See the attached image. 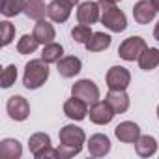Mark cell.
Instances as JSON below:
<instances>
[{"instance_id": "obj_17", "label": "cell", "mask_w": 159, "mask_h": 159, "mask_svg": "<svg viewBox=\"0 0 159 159\" xmlns=\"http://www.w3.org/2000/svg\"><path fill=\"white\" fill-rule=\"evenodd\" d=\"M71 10L73 8H69L67 4L60 2V0H52V2L47 6V15H49V19L52 23H66L69 19V15H71Z\"/></svg>"}, {"instance_id": "obj_16", "label": "cell", "mask_w": 159, "mask_h": 159, "mask_svg": "<svg viewBox=\"0 0 159 159\" xmlns=\"http://www.w3.org/2000/svg\"><path fill=\"white\" fill-rule=\"evenodd\" d=\"M105 101L112 107V111H114L116 114L125 112V111L129 109V103H131V101H129V96L125 94V90H109Z\"/></svg>"}, {"instance_id": "obj_27", "label": "cell", "mask_w": 159, "mask_h": 159, "mask_svg": "<svg viewBox=\"0 0 159 159\" xmlns=\"http://www.w3.org/2000/svg\"><path fill=\"white\" fill-rule=\"evenodd\" d=\"M92 28L88 26V25H81L79 23L77 26H73V30H71V38L77 41V43H81V45H86L88 41H90V38H92Z\"/></svg>"}, {"instance_id": "obj_22", "label": "cell", "mask_w": 159, "mask_h": 159, "mask_svg": "<svg viewBox=\"0 0 159 159\" xmlns=\"http://www.w3.org/2000/svg\"><path fill=\"white\" fill-rule=\"evenodd\" d=\"M139 67L144 71H152L159 66V49L155 47H148L140 56H139Z\"/></svg>"}, {"instance_id": "obj_12", "label": "cell", "mask_w": 159, "mask_h": 159, "mask_svg": "<svg viewBox=\"0 0 159 159\" xmlns=\"http://www.w3.org/2000/svg\"><path fill=\"white\" fill-rule=\"evenodd\" d=\"M155 6L152 4V0H139L133 6V19L137 25H150L155 19Z\"/></svg>"}, {"instance_id": "obj_19", "label": "cell", "mask_w": 159, "mask_h": 159, "mask_svg": "<svg viewBox=\"0 0 159 159\" xmlns=\"http://www.w3.org/2000/svg\"><path fill=\"white\" fill-rule=\"evenodd\" d=\"M111 43H112V38L109 34H105V32H94L92 38H90V41L84 47H86L88 52H101V51L109 49Z\"/></svg>"}, {"instance_id": "obj_5", "label": "cell", "mask_w": 159, "mask_h": 159, "mask_svg": "<svg viewBox=\"0 0 159 159\" xmlns=\"http://www.w3.org/2000/svg\"><path fill=\"white\" fill-rule=\"evenodd\" d=\"M71 96H75L79 99L86 101L88 105H92V103L99 101V88L90 79H81V81H77L71 86Z\"/></svg>"}, {"instance_id": "obj_15", "label": "cell", "mask_w": 159, "mask_h": 159, "mask_svg": "<svg viewBox=\"0 0 159 159\" xmlns=\"http://www.w3.org/2000/svg\"><path fill=\"white\" fill-rule=\"evenodd\" d=\"M32 34L36 36V39H38L41 45H47V43H51V41L56 39V30H54V26H52L49 21H45V19L36 21Z\"/></svg>"}, {"instance_id": "obj_9", "label": "cell", "mask_w": 159, "mask_h": 159, "mask_svg": "<svg viewBox=\"0 0 159 159\" xmlns=\"http://www.w3.org/2000/svg\"><path fill=\"white\" fill-rule=\"evenodd\" d=\"M101 17V8H99V2H83L79 4V10H77V21L81 25H88L92 26L94 23H98Z\"/></svg>"}, {"instance_id": "obj_32", "label": "cell", "mask_w": 159, "mask_h": 159, "mask_svg": "<svg viewBox=\"0 0 159 159\" xmlns=\"http://www.w3.org/2000/svg\"><path fill=\"white\" fill-rule=\"evenodd\" d=\"M152 4H153V6H155V10L159 11V0H152Z\"/></svg>"}, {"instance_id": "obj_10", "label": "cell", "mask_w": 159, "mask_h": 159, "mask_svg": "<svg viewBox=\"0 0 159 159\" xmlns=\"http://www.w3.org/2000/svg\"><path fill=\"white\" fill-rule=\"evenodd\" d=\"M88 103L86 101H83V99H79V98H75V96H71L66 103H64V112H66V116L69 118V120H73V122H81V120H84L86 116H88Z\"/></svg>"}, {"instance_id": "obj_2", "label": "cell", "mask_w": 159, "mask_h": 159, "mask_svg": "<svg viewBox=\"0 0 159 159\" xmlns=\"http://www.w3.org/2000/svg\"><path fill=\"white\" fill-rule=\"evenodd\" d=\"M99 8H101V25L105 28H109L111 32H124L127 28V17L122 10H118V6L111 0H99Z\"/></svg>"}, {"instance_id": "obj_20", "label": "cell", "mask_w": 159, "mask_h": 159, "mask_svg": "<svg viewBox=\"0 0 159 159\" xmlns=\"http://www.w3.org/2000/svg\"><path fill=\"white\" fill-rule=\"evenodd\" d=\"M135 150L140 157H152L157 152V140L152 135H140L135 142Z\"/></svg>"}, {"instance_id": "obj_29", "label": "cell", "mask_w": 159, "mask_h": 159, "mask_svg": "<svg viewBox=\"0 0 159 159\" xmlns=\"http://www.w3.org/2000/svg\"><path fill=\"white\" fill-rule=\"evenodd\" d=\"M0 32H2V47H8L15 38V26L10 21H2L0 23Z\"/></svg>"}, {"instance_id": "obj_33", "label": "cell", "mask_w": 159, "mask_h": 159, "mask_svg": "<svg viewBox=\"0 0 159 159\" xmlns=\"http://www.w3.org/2000/svg\"><path fill=\"white\" fill-rule=\"evenodd\" d=\"M157 120H159V105H157Z\"/></svg>"}, {"instance_id": "obj_1", "label": "cell", "mask_w": 159, "mask_h": 159, "mask_svg": "<svg viewBox=\"0 0 159 159\" xmlns=\"http://www.w3.org/2000/svg\"><path fill=\"white\" fill-rule=\"evenodd\" d=\"M58 139H60V146H58L60 159H67V157H73L77 153H81V150H83V146L86 142V133L79 125L69 124V125H64L60 129Z\"/></svg>"}, {"instance_id": "obj_25", "label": "cell", "mask_w": 159, "mask_h": 159, "mask_svg": "<svg viewBox=\"0 0 159 159\" xmlns=\"http://www.w3.org/2000/svg\"><path fill=\"white\" fill-rule=\"evenodd\" d=\"M41 58L47 62V64H56L60 58H64V47L60 43H47L43 45V51H41Z\"/></svg>"}, {"instance_id": "obj_26", "label": "cell", "mask_w": 159, "mask_h": 159, "mask_svg": "<svg viewBox=\"0 0 159 159\" xmlns=\"http://www.w3.org/2000/svg\"><path fill=\"white\" fill-rule=\"evenodd\" d=\"M38 45H39V41L36 39L34 34H25L17 41V52L19 54H32V52H36Z\"/></svg>"}, {"instance_id": "obj_13", "label": "cell", "mask_w": 159, "mask_h": 159, "mask_svg": "<svg viewBox=\"0 0 159 159\" xmlns=\"http://www.w3.org/2000/svg\"><path fill=\"white\" fill-rule=\"evenodd\" d=\"M56 69L60 73V77L64 79H73L75 75L81 73L83 69V62L81 58H77V56H64L56 62Z\"/></svg>"}, {"instance_id": "obj_18", "label": "cell", "mask_w": 159, "mask_h": 159, "mask_svg": "<svg viewBox=\"0 0 159 159\" xmlns=\"http://www.w3.org/2000/svg\"><path fill=\"white\" fill-rule=\"evenodd\" d=\"M28 148H30L32 155H34L36 159H39V157L43 155V152H45L47 148H51V137H49L47 133H34V135H30V139H28Z\"/></svg>"}, {"instance_id": "obj_11", "label": "cell", "mask_w": 159, "mask_h": 159, "mask_svg": "<svg viewBox=\"0 0 159 159\" xmlns=\"http://www.w3.org/2000/svg\"><path fill=\"white\" fill-rule=\"evenodd\" d=\"M114 135H116V139H118L120 142L135 144V142L139 140V137H140V127H139V124L125 120V122H120V124L114 127Z\"/></svg>"}, {"instance_id": "obj_21", "label": "cell", "mask_w": 159, "mask_h": 159, "mask_svg": "<svg viewBox=\"0 0 159 159\" xmlns=\"http://www.w3.org/2000/svg\"><path fill=\"white\" fill-rule=\"evenodd\" d=\"M0 155L6 159H19L23 155V146L17 139H4L0 142Z\"/></svg>"}, {"instance_id": "obj_24", "label": "cell", "mask_w": 159, "mask_h": 159, "mask_svg": "<svg viewBox=\"0 0 159 159\" xmlns=\"http://www.w3.org/2000/svg\"><path fill=\"white\" fill-rule=\"evenodd\" d=\"M25 4H26V0H2L0 2V13L6 19L15 17L25 11Z\"/></svg>"}, {"instance_id": "obj_14", "label": "cell", "mask_w": 159, "mask_h": 159, "mask_svg": "<svg viewBox=\"0 0 159 159\" xmlns=\"http://www.w3.org/2000/svg\"><path fill=\"white\" fill-rule=\"evenodd\" d=\"M88 152L92 157H103L111 152V139L103 133H96L88 139Z\"/></svg>"}, {"instance_id": "obj_28", "label": "cell", "mask_w": 159, "mask_h": 159, "mask_svg": "<svg viewBox=\"0 0 159 159\" xmlns=\"http://www.w3.org/2000/svg\"><path fill=\"white\" fill-rule=\"evenodd\" d=\"M17 81V67L13 64L6 66L2 71V88H11Z\"/></svg>"}, {"instance_id": "obj_8", "label": "cell", "mask_w": 159, "mask_h": 159, "mask_svg": "<svg viewBox=\"0 0 159 159\" xmlns=\"http://www.w3.org/2000/svg\"><path fill=\"white\" fill-rule=\"evenodd\" d=\"M88 116H90L92 124H96V125H107V124L112 122V118L116 116V112L112 111V107L107 101H96V103L90 105Z\"/></svg>"}, {"instance_id": "obj_31", "label": "cell", "mask_w": 159, "mask_h": 159, "mask_svg": "<svg viewBox=\"0 0 159 159\" xmlns=\"http://www.w3.org/2000/svg\"><path fill=\"white\" fill-rule=\"evenodd\" d=\"M153 38L159 41V21H157V25H155V28H153Z\"/></svg>"}, {"instance_id": "obj_4", "label": "cell", "mask_w": 159, "mask_h": 159, "mask_svg": "<svg viewBox=\"0 0 159 159\" xmlns=\"http://www.w3.org/2000/svg\"><path fill=\"white\" fill-rule=\"evenodd\" d=\"M148 49L146 39H142L140 36H131L127 39H124L118 47V56L125 62H135L139 60V56Z\"/></svg>"}, {"instance_id": "obj_3", "label": "cell", "mask_w": 159, "mask_h": 159, "mask_svg": "<svg viewBox=\"0 0 159 159\" xmlns=\"http://www.w3.org/2000/svg\"><path fill=\"white\" fill-rule=\"evenodd\" d=\"M49 79V64L43 58L30 60L25 66V75H23V84L28 90H38L41 88Z\"/></svg>"}, {"instance_id": "obj_23", "label": "cell", "mask_w": 159, "mask_h": 159, "mask_svg": "<svg viewBox=\"0 0 159 159\" xmlns=\"http://www.w3.org/2000/svg\"><path fill=\"white\" fill-rule=\"evenodd\" d=\"M28 19L39 21L45 17L47 13V6H45V0H26L25 4V11H23Z\"/></svg>"}, {"instance_id": "obj_34", "label": "cell", "mask_w": 159, "mask_h": 159, "mask_svg": "<svg viewBox=\"0 0 159 159\" xmlns=\"http://www.w3.org/2000/svg\"><path fill=\"white\" fill-rule=\"evenodd\" d=\"M111 2H114V4H116V2H120V0H111Z\"/></svg>"}, {"instance_id": "obj_30", "label": "cell", "mask_w": 159, "mask_h": 159, "mask_svg": "<svg viewBox=\"0 0 159 159\" xmlns=\"http://www.w3.org/2000/svg\"><path fill=\"white\" fill-rule=\"evenodd\" d=\"M60 2H64V4H67L69 8H75V6L79 4V0H60Z\"/></svg>"}, {"instance_id": "obj_7", "label": "cell", "mask_w": 159, "mask_h": 159, "mask_svg": "<svg viewBox=\"0 0 159 159\" xmlns=\"http://www.w3.org/2000/svg\"><path fill=\"white\" fill-rule=\"evenodd\" d=\"M6 111L11 120L15 122H25L30 116V103L23 96H11L6 103Z\"/></svg>"}, {"instance_id": "obj_6", "label": "cell", "mask_w": 159, "mask_h": 159, "mask_svg": "<svg viewBox=\"0 0 159 159\" xmlns=\"http://www.w3.org/2000/svg\"><path fill=\"white\" fill-rule=\"evenodd\" d=\"M105 81H107L109 90H125L131 84V73L124 66H112L107 71Z\"/></svg>"}]
</instances>
